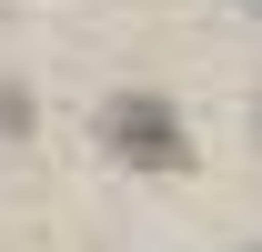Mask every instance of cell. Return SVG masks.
Returning a JSON list of instances; mask_svg holds the SVG:
<instances>
[{"instance_id": "cell-1", "label": "cell", "mask_w": 262, "mask_h": 252, "mask_svg": "<svg viewBox=\"0 0 262 252\" xmlns=\"http://www.w3.org/2000/svg\"><path fill=\"white\" fill-rule=\"evenodd\" d=\"M101 141L121 161H141V172H182L192 161V131H182V111L162 91H111L101 101Z\"/></svg>"}]
</instances>
